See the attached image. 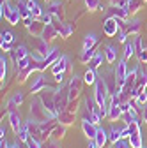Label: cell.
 Wrapping results in <instances>:
<instances>
[{
	"label": "cell",
	"mask_w": 147,
	"mask_h": 148,
	"mask_svg": "<svg viewBox=\"0 0 147 148\" xmlns=\"http://www.w3.org/2000/svg\"><path fill=\"white\" fill-rule=\"evenodd\" d=\"M0 14H2V18H6L11 25H18V21L21 20V14H20V11H18V7L14 9L7 2H2V11H0Z\"/></svg>",
	"instance_id": "cell-1"
},
{
	"label": "cell",
	"mask_w": 147,
	"mask_h": 148,
	"mask_svg": "<svg viewBox=\"0 0 147 148\" xmlns=\"http://www.w3.org/2000/svg\"><path fill=\"white\" fill-rule=\"evenodd\" d=\"M106 94H108V86L105 83L103 78H99L96 81V95H94V101L99 104V106H106Z\"/></svg>",
	"instance_id": "cell-2"
},
{
	"label": "cell",
	"mask_w": 147,
	"mask_h": 148,
	"mask_svg": "<svg viewBox=\"0 0 147 148\" xmlns=\"http://www.w3.org/2000/svg\"><path fill=\"white\" fill-rule=\"evenodd\" d=\"M124 23H122V20H117V18H108V20L103 23V30H105V34L108 35V37H114V35H117V32H119V28L122 27Z\"/></svg>",
	"instance_id": "cell-3"
},
{
	"label": "cell",
	"mask_w": 147,
	"mask_h": 148,
	"mask_svg": "<svg viewBox=\"0 0 147 148\" xmlns=\"http://www.w3.org/2000/svg\"><path fill=\"white\" fill-rule=\"evenodd\" d=\"M67 101H69V90H57L55 92V109H57V113L66 111Z\"/></svg>",
	"instance_id": "cell-4"
},
{
	"label": "cell",
	"mask_w": 147,
	"mask_h": 148,
	"mask_svg": "<svg viewBox=\"0 0 147 148\" xmlns=\"http://www.w3.org/2000/svg\"><path fill=\"white\" fill-rule=\"evenodd\" d=\"M80 88H82V79L75 74V76L71 78V81H69V86H67V90H69V101H73V99L78 97Z\"/></svg>",
	"instance_id": "cell-5"
},
{
	"label": "cell",
	"mask_w": 147,
	"mask_h": 148,
	"mask_svg": "<svg viewBox=\"0 0 147 148\" xmlns=\"http://www.w3.org/2000/svg\"><path fill=\"white\" fill-rule=\"evenodd\" d=\"M67 69H69V58H67V57H59L57 62H55L53 67H51L53 74H57V72H66Z\"/></svg>",
	"instance_id": "cell-6"
},
{
	"label": "cell",
	"mask_w": 147,
	"mask_h": 148,
	"mask_svg": "<svg viewBox=\"0 0 147 148\" xmlns=\"http://www.w3.org/2000/svg\"><path fill=\"white\" fill-rule=\"evenodd\" d=\"M82 127H83V132H85V136H87L89 139H94V138H96V134H98V125H96V123L89 122V120H83Z\"/></svg>",
	"instance_id": "cell-7"
},
{
	"label": "cell",
	"mask_w": 147,
	"mask_h": 148,
	"mask_svg": "<svg viewBox=\"0 0 147 148\" xmlns=\"http://www.w3.org/2000/svg\"><path fill=\"white\" fill-rule=\"evenodd\" d=\"M9 123H11V127H12V131H14V132L20 131L21 120H20V115H18V111H16V109H11V111H9Z\"/></svg>",
	"instance_id": "cell-8"
},
{
	"label": "cell",
	"mask_w": 147,
	"mask_h": 148,
	"mask_svg": "<svg viewBox=\"0 0 147 148\" xmlns=\"http://www.w3.org/2000/svg\"><path fill=\"white\" fill-rule=\"evenodd\" d=\"M35 49H37V51H39V55H41V57H44V58L48 57L50 51H51V49H48V42H46L44 37H39V39L35 41Z\"/></svg>",
	"instance_id": "cell-9"
},
{
	"label": "cell",
	"mask_w": 147,
	"mask_h": 148,
	"mask_svg": "<svg viewBox=\"0 0 147 148\" xmlns=\"http://www.w3.org/2000/svg\"><path fill=\"white\" fill-rule=\"evenodd\" d=\"M46 78L44 76H37L34 79V83L30 85V90H32V94H37V92H41L44 86H46V81H44Z\"/></svg>",
	"instance_id": "cell-10"
},
{
	"label": "cell",
	"mask_w": 147,
	"mask_h": 148,
	"mask_svg": "<svg viewBox=\"0 0 147 148\" xmlns=\"http://www.w3.org/2000/svg\"><path fill=\"white\" fill-rule=\"evenodd\" d=\"M105 58H106V62L108 64H114L115 62V58H117V49L114 48V46H105Z\"/></svg>",
	"instance_id": "cell-11"
},
{
	"label": "cell",
	"mask_w": 147,
	"mask_h": 148,
	"mask_svg": "<svg viewBox=\"0 0 147 148\" xmlns=\"http://www.w3.org/2000/svg\"><path fill=\"white\" fill-rule=\"evenodd\" d=\"M11 55H12V60H14V64H16L18 60H21V58L28 57V55H27V49H25L23 46H20V48H14V49H11Z\"/></svg>",
	"instance_id": "cell-12"
},
{
	"label": "cell",
	"mask_w": 147,
	"mask_h": 148,
	"mask_svg": "<svg viewBox=\"0 0 147 148\" xmlns=\"http://www.w3.org/2000/svg\"><path fill=\"white\" fill-rule=\"evenodd\" d=\"M57 35H59V30L55 28L51 23L44 25V28H43V37H44V39H53V37H57Z\"/></svg>",
	"instance_id": "cell-13"
},
{
	"label": "cell",
	"mask_w": 147,
	"mask_h": 148,
	"mask_svg": "<svg viewBox=\"0 0 147 148\" xmlns=\"http://www.w3.org/2000/svg\"><path fill=\"white\" fill-rule=\"evenodd\" d=\"M135 49H137V44L133 41H126L124 42V58H131L133 55H135Z\"/></svg>",
	"instance_id": "cell-14"
},
{
	"label": "cell",
	"mask_w": 147,
	"mask_h": 148,
	"mask_svg": "<svg viewBox=\"0 0 147 148\" xmlns=\"http://www.w3.org/2000/svg\"><path fill=\"white\" fill-rule=\"evenodd\" d=\"M108 139L112 141V143H117L119 139H122V129H119L117 125H112V131H110Z\"/></svg>",
	"instance_id": "cell-15"
},
{
	"label": "cell",
	"mask_w": 147,
	"mask_h": 148,
	"mask_svg": "<svg viewBox=\"0 0 147 148\" xmlns=\"http://www.w3.org/2000/svg\"><path fill=\"white\" fill-rule=\"evenodd\" d=\"M130 145L131 148H142V138H140V131H133L130 136Z\"/></svg>",
	"instance_id": "cell-16"
},
{
	"label": "cell",
	"mask_w": 147,
	"mask_h": 148,
	"mask_svg": "<svg viewBox=\"0 0 147 148\" xmlns=\"http://www.w3.org/2000/svg\"><path fill=\"white\" fill-rule=\"evenodd\" d=\"M94 139H96V143H98L101 148L106 145V141H108V134H106L105 129H99V127H98V134H96V138H94Z\"/></svg>",
	"instance_id": "cell-17"
},
{
	"label": "cell",
	"mask_w": 147,
	"mask_h": 148,
	"mask_svg": "<svg viewBox=\"0 0 147 148\" xmlns=\"http://www.w3.org/2000/svg\"><path fill=\"white\" fill-rule=\"evenodd\" d=\"M110 14H112L114 18H117V20H124V18H128V9H124V7H112L110 9Z\"/></svg>",
	"instance_id": "cell-18"
},
{
	"label": "cell",
	"mask_w": 147,
	"mask_h": 148,
	"mask_svg": "<svg viewBox=\"0 0 147 148\" xmlns=\"http://www.w3.org/2000/svg\"><path fill=\"white\" fill-rule=\"evenodd\" d=\"M101 62H103V53H101V51H98L94 57L90 58V62H89V69H94V71H96V69L101 65Z\"/></svg>",
	"instance_id": "cell-19"
},
{
	"label": "cell",
	"mask_w": 147,
	"mask_h": 148,
	"mask_svg": "<svg viewBox=\"0 0 147 148\" xmlns=\"http://www.w3.org/2000/svg\"><path fill=\"white\" fill-rule=\"evenodd\" d=\"M27 5H28V9H30V12H32L34 18H41V16H43V9H41V5H39V4H35L34 0H32V2H27Z\"/></svg>",
	"instance_id": "cell-20"
},
{
	"label": "cell",
	"mask_w": 147,
	"mask_h": 148,
	"mask_svg": "<svg viewBox=\"0 0 147 148\" xmlns=\"http://www.w3.org/2000/svg\"><path fill=\"white\" fill-rule=\"evenodd\" d=\"M59 120L64 125H67V123H71L75 120V113H73V111H62V113H59Z\"/></svg>",
	"instance_id": "cell-21"
},
{
	"label": "cell",
	"mask_w": 147,
	"mask_h": 148,
	"mask_svg": "<svg viewBox=\"0 0 147 148\" xmlns=\"http://www.w3.org/2000/svg\"><path fill=\"white\" fill-rule=\"evenodd\" d=\"M96 42H98V37H96L94 34H89L85 39H83V49H90Z\"/></svg>",
	"instance_id": "cell-22"
},
{
	"label": "cell",
	"mask_w": 147,
	"mask_h": 148,
	"mask_svg": "<svg viewBox=\"0 0 147 148\" xmlns=\"http://www.w3.org/2000/svg\"><path fill=\"white\" fill-rule=\"evenodd\" d=\"M18 134V138H20V141H28V138H30V131H28V125H21L20 127V131L16 132Z\"/></svg>",
	"instance_id": "cell-23"
},
{
	"label": "cell",
	"mask_w": 147,
	"mask_h": 148,
	"mask_svg": "<svg viewBox=\"0 0 147 148\" xmlns=\"http://www.w3.org/2000/svg\"><path fill=\"white\" fill-rule=\"evenodd\" d=\"M57 58H59V49H57V48H53V49L50 51V55L44 58V65L48 67L50 64H55V62H57Z\"/></svg>",
	"instance_id": "cell-24"
},
{
	"label": "cell",
	"mask_w": 147,
	"mask_h": 148,
	"mask_svg": "<svg viewBox=\"0 0 147 148\" xmlns=\"http://www.w3.org/2000/svg\"><path fill=\"white\" fill-rule=\"evenodd\" d=\"M94 55H96V51H94L92 48H90V49H83V51H82V55H80V60H82L83 64H89V62H90V58H92Z\"/></svg>",
	"instance_id": "cell-25"
},
{
	"label": "cell",
	"mask_w": 147,
	"mask_h": 148,
	"mask_svg": "<svg viewBox=\"0 0 147 148\" xmlns=\"http://www.w3.org/2000/svg\"><path fill=\"white\" fill-rule=\"evenodd\" d=\"M41 28H44V23H39V21H35V20H34V21L28 25V30H30L34 35H39Z\"/></svg>",
	"instance_id": "cell-26"
},
{
	"label": "cell",
	"mask_w": 147,
	"mask_h": 148,
	"mask_svg": "<svg viewBox=\"0 0 147 148\" xmlns=\"http://www.w3.org/2000/svg\"><path fill=\"white\" fill-rule=\"evenodd\" d=\"M83 81H85L87 85H92V83H96V81H98V79H96V74H94V69H89V71L85 72Z\"/></svg>",
	"instance_id": "cell-27"
},
{
	"label": "cell",
	"mask_w": 147,
	"mask_h": 148,
	"mask_svg": "<svg viewBox=\"0 0 147 148\" xmlns=\"http://www.w3.org/2000/svg\"><path fill=\"white\" fill-rule=\"evenodd\" d=\"M60 7H62V4L59 2V0H51L50 2V14H57V16H60Z\"/></svg>",
	"instance_id": "cell-28"
},
{
	"label": "cell",
	"mask_w": 147,
	"mask_h": 148,
	"mask_svg": "<svg viewBox=\"0 0 147 148\" xmlns=\"http://www.w3.org/2000/svg\"><path fill=\"white\" fill-rule=\"evenodd\" d=\"M0 65H2V67H0V79H6V76H7V60L2 57V58H0Z\"/></svg>",
	"instance_id": "cell-29"
},
{
	"label": "cell",
	"mask_w": 147,
	"mask_h": 148,
	"mask_svg": "<svg viewBox=\"0 0 147 148\" xmlns=\"http://www.w3.org/2000/svg\"><path fill=\"white\" fill-rule=\"evenodd\" d=\"M142 5V0H128V11H138Z\"/></svg>",
	"instance_id": "cell-30"
},
{
	"label": "cell",
	"mask_w": 147,
	"mask_h": 148,
	"mask_svg": "<svg viewBox=\"0 0 147 148\" xmlns=\"http://www.w3.org/2000/svg\"><path fill=\"white\" fill-rule=\"evenodd\" d=\"M138 28H140L138 20H133L130 25H128V32H131V34H137V32H138Z\"/></svg>",
	"instance_id": "cell-31"
},
{
	"label": "cell",
	"mask_w": 147,
	"mask_h": 148,
	"mask_svg": "<svg viewBox=\"0 0 147 148\" xmlns=\"http://www.w3.org/2000/svg\"><path fill=\"white\" fill-rule=\"evenodd\" d=\"M27 146H28V148H41V143H39V139H35V138L32 136V138H28Z\"/></svg>",
	"instance_id": "cell-32"
},
{
	"label": "cell",
	"mask_w": 147,
	"mask_h": 148,
	"mask_svg": "<svg viewBox=\"0 0 147 148\" xmlns=\"http://www.w3.org/2000/svg\"><path fill=\"white\" fill-rule=\"evenodd\" d=\"M12 39H14V35H12L9 30H4V32H2V41H4V42H12Z\"/></svg>",
	"instance_id": "cell-33"
},
{
	"label": "cell",
	"mask_w": 147,
	"mask_h": 148,
	"mask_svg": "<svg viewBox=\"0 0 147 148\" xmlns=\"http://www.w3.org/2000/svg\"><path fill=\"white\" fill-rule=\"evenodd\" d=\"M64 132H66V127H64V125H60V127H57V129H53V132H51V134H53L55 138H62V136H64Z\"/></svg>",
	"instance_id": "cell-34"
},
{
	"label": "cell",
	"mask_w": 147,
	"mask_h": 148,
	"mask_svg": "<svg viewBox=\"0 0 147 148\" xmlns=\"http://www.w3.org/2000/svg\"><path fill=\"white\" fill-rule=\"evenodd\" d=\"M135 99H137V104L144 106V104L147 102V94H145V92H142V94H138V95H137Z\"/></svg>",
	"instance_id": "cell-35"
},
{
	"label": "cell",
	"mask_w": 147,
	"mask_h": 148,
	"mask_svg": "<svg viewBox=\"0 0 147 148\" xmlns=\"http://www.w3.org/2000/svg\"><path fill=\"white\" fill-rule=\"evenodd\" d=\"M14 104H18V106H20L21 102H23V94H21V92H16V94H14V97L11 99Z\"/></svg>",
	"instance_id": "cell-36"
},
{
	"label": "cell",
	"mask_w": 147,
	"mask_h": 148,
	"mask_svg": "<svg viewBox=\"0 0 147 148\" xmlns=\"http://www.w3.org/2000/svg\"><path fill=\"white\" fill-rule=\"evenodd\" d=\"M85 4H87V7H89L90 11H94V9H98V5H99V0H85Z\"/></svg>",
	"instance_id": "cell-37"
},
{
	"label": "cell",
	"mask_w": 147,
	"mask_h": 148,
	"mask_svg": "<svg viewBox=\"0 0 147 148\" xmlns=\"http://www.w3.org/2000/svg\"><path fill=\"white\" fill-rule=\"evenodd\" d=\"M71 30H73V28H71L69 25H64V27H60V28H59V34H60V35H64V37H67V35L71 34Z\"/></svg>",
	"instance_id": "cell-38"
},
{
	"label": "cell",
	"mask_w": 147,
	"mask_h": 148,
	"mask_svg": "<svg viewBox=\"0 0 147 148\" xmlns=\"http://www.w3.org/2000/svg\"><path fill=\"white\" fill-rule=\"evenodd\" d=\"M138 60L144 64V62H147V48H142L140 51H138Z\"/></svg>",
	"instance_id": "cell-39"
},
{
	"label": "cell",
	"mask_w": 147,
	"mask_h": 148,
	"mask_svg": "<svg viewBox=\"0 0 147 148\" xmlns=\"http://www.w3.org/2000/svg\"><path fill=\"white\" fill-rule=\"evenodd\" d=\"M117 35H119V37H117V39H119L121 42H126V37H128V32H124V30H121V28H119V32H117Z\"/></svg>",
	"instance_id": "cell-40"
},
{
	"label": "cell",
	"mask_w": 147,
	"mask_h": 148,
	"mask_svg": "<svg viewBox=\"0 0 147 148\" xmlns=\"http://www.w3.org/2000/svg\"><path fill=\"white\" fill-rule=\"evenodd\" d=\"M114 148H130V145L126 141H122V139H119L117 143H114Z\"/></svg>",
	"instance_id": "cell-41"
},
{
	"label": "cell",
	"mask_w": 147,
	"mask_h": 148,
	"mask_svg": "<svg viewBox=\"0 0 147 148\" xmlns=\"http://www.w3.org/2000/svg\"><path fill=\"white\" fill-rule=\"evenodd\" d=\"M41 20H43L44 25H50V23H51V14H50V12H48V14H43V16H41Z\"/></svg>",
	"instance_id": "cell-42"
},
{
	"label": "cell",
	"mask_w": 147,
	"mask_h": 148,
	"mask_svg": "<svg viewBox=\"0 0 147 148\" xmlns=\"http://www.w3.org/2000/svg\"><path fill=\"white\" fill-rule=\"evenodd\" d=\"M53 76H55V81H57V83H64V72H57V74H53Z\"/></svg>",
	"instance_id": "cell-43"
},
{
	"label": "cell",
	"mask_w": 147,
	"mask_h": 148,
	"mask_svg": "<svg viewBox=\"0 0 147 148\" xmlns=\"http://www.w3.org/2000/svg\"><path fill=\"white\" fill-rule=\"evenodd\" d=\"M2 49L4 51H11V42H4L2 41Z\"/></svg>",
	"instance_id": "cell-44"
},
{
	"label": "cell",
	"mask_w": 147,
	"mask_h": 148,
	"mask_svg": "<svg viewBox=\"0 0 147 148\" xmlns=\"http://www.w3.org/2000/svg\"><path fill=\"white\" fill-rule=\"evenodd\" d=\"M0 148H11V146L7 145V141H6V139H2V145H0Z\"/></svg>",
	"instance_id": "cell-45"
},
{
	"label": "cell",
	"mask_w": 147,
	"mask_h": 148,
	"mask_svg": "<svg viewBox=\"0 0 147 148\" xmlns=\"http://www.w3.org/2000/svg\"><path fill=\"white\" fill-rule=\"evenodd\" d=\"M142 120H144V122H147V108L144 109V113H142Z\"/></svg>",
	"instance_id": "cell-46"
},
{
	"label": "cell",
	"mask_w": 147,
	"mask_h": 148,
	"mask_svg": "<svg viewBox=\"0 0 147 148\" xmlns=\"http://www.w3.org/2000/svg\"><path fill=\"white\" fill-rule=\"evenodd\" d=\"M112 2H114V4H117V2H119V0H112Z\"/></svg>",
	"instance_id": "cell-47"
},
{
	"label": "cell",
	"mask_w": 147,
	"mask_h": 148,
	"mask_svg": "<svg viewBox=\"0 0 147 148\" xmlns=\"http://www.w3.org/2000/svg\"><path fill=\"white\" fill-rule=\"evenodd\" d=\"M28 2H32V0H28Z\"/></svg>",
	"instance_id": "cell-48"
}]
</instances>
